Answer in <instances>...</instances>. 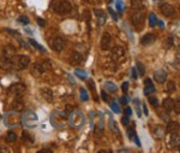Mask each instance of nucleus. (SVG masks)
Listing matches in <instances>:
<instances>
[{"label": "nucleus", "instance_id": "nucleus-1", "mask_svg": "<svg viewBox=\"0 0 180 153\" xmlns=\"http://www.w3.org/2000/svg\"><path fill=\"white\" fill-rule=\"evenodd\" d=\"M85 122V116L81 110H74L71 111L69 116V124L73 129H81Z\"/></svg>", "mask_w": 180, "mask_h": 153}, {"label": "nucleus", "instance_id": "nucleus-2", "mask_svg": "<svg viewBox=\"0 0 180 153\" xmlns=\"http://www.w3.org/2000/svg\"><path fill=\"white\" fill-rule=\"evenodd\" d=\"M131 23L136 29H140L144 24L145 19V7L144 9H136L131 12Z\"/></svg>", "mask_w": 180, "mask_h": 153}, {"label": "nucleus", "instance_id": "nucleus-3", "mask_svg": "<svg viewBox=\"0 0 180 153\" xmlns=\"http://www.w3.org/2000/svg\"><path fill=\"white\" fill-rule=\"evenodd\" d=\"M21 124H23L25 128H35L37 125V116L34 111H27L23 116L21 117Z\"/></svg>", "mask_w": 180, "mask_h": 153}, {"label": "nucleus", "instance_id": "nucleus-4", "mask_svg": "<svg viewBox=\"0 0 180 153\" xmlns=\"http://www.w3.org/2000/svg\"><path fill=\"white\" fill-rule=\"evenodd\" d=\"M11 60H12V69L15 70H23L30 64V58L25 54L15 56L11 58Z\"/></svg>", "mask_w": 180, "mask_h": 153}, {"label": "nucleus", "instance_id": "nucleus-5", "mask_svg": "<svg viewBox=\"0 0 180 153\" xmlns=\"http://www.w3.org/2000/svg\"><path fill=\"white\" fill-rule=\"evenodd\" d=\"M4 123L6 127H16L21 124V114L19 112L16 111H9L4 116Z\"/></svg>", "mask_w": 180, "mask_h": 153}, {"label": "nucleus", "instance_id": "nucleus-6", "mask_svg": "<svg viewBox=\"0 0 180 153\" xmlns=\"http://www.w3.org/2000/svg\"><path fill=\"white\" fill-rule=\"evenodd\" d=\"M53 10L57 12L58 15L65 16L67 14H70L72 10V5L67 0H62V1H54L53 3Z\"/></svg>", "mask_w": 180, "mask_h": 153}, {"label": "nucleus", "instance_id": "nucleus-7", "mask_svg": "<svg viewBox=\"0 0 180 153\" xmlns=\"http://www.w3.org/2000/svg\"><path fill=\"white\" fill-rule=\"evenodd\" d=\"M50 68V63L48 60H43V61H37L34 63L31 66V72L36 77H40L42 74L46 72V70H48Z\"/></svg>", "mask_w": 180, "mask_h": 153}, {"label": "nucleus", "instance_id": "nucleus-8", "mask_svg": "<svg viewBox=\"0 0 180 153\" xmlns=\"http://www.w3.org/2000/svg\"><path fill=\"white\" fill-rule=\"evenodd\" d=\"M25 91H27V87H25L24 83H21V82L13 83L12 86H10V88H9V93L12 94V95H16V97L22 95Z\"/></svg>", "mask_w": 180, "mask_h": 153}, {"label": "nucleus", "instance_id": "nucleus-9", "mask_svg": "<svg viewBox=\"0 0 180 153\" xmlns=\"http://www.w3.org/2000/svg\"><path fill=\"white\" fill-rule=\"evenodd\" d=\"M160 11H161V14L166 17H171L175 14V9L173 5L168 4V3H161L160 4Z\"/></svg>", "mask_w": 180, "mask_h": 153}, {"label": "nucleus", "instance_id": "nucleus-10", "mask_svg": "<svg viewBox=\"0 0 180 153\" xmlns=\"http://www.w3.org/2000/svg\"><path fill=\"white\" fill-rule=\"evenodd\" d=\"M69 63L73 66H78L83 63V56L79 52H77V51H73L69 57Z\"/></svg>", "mask_w": 180, "mask_h": 153}, {"label": "nucleus", "instance_id": "nucleus-11", "mask_svg": "<svg viewBox=\"0 0 180 153\" xmlns=\"http://www.w3.org/2000/svg\"><path fill=\"white\" fill-rule=\"evenodd\" d=\"M124 56H125V49H124V47H121V46H115V47L112 49L111 58H112L113 61H118V60L121 59Z\"/></svg>", "mask_w": 180, "mask_h": 153}, {"label": "nucleus", "instance_id": "nucleus-12", "mask_svg": "<svg viewBox=\"0 0 180 153\" xmlns=\"http://www.w3.org/2000/svg\"><path fill=\"white\" fill-rule=\"evenodd\" d=\"M66 47V41L62 39V37H55L52 41V48L57 52H61L64 51V48Z\"/></svg>", "mask_w": 180, "mask_h": 153}, {"label": "nucleus", "instance_id": "nucleus-13", "mask_svg": "<svg viewBox=\"0 0 180 153\" xmlns=\"http://www.w3.org/2000/svg\"><path fill=\"white\" fill-rule=\"evenodd\" d=\"M157 40V36L155 34H152V33H147L142 39H140V44H142L143 46H150L152 45L154 42H155Z\"/></svg>", "mask_w": 180, "mask_h": 153}, {"label": "nucleus", "instance_id": "nucleus-14", "mask_svg": "<svg viewBox=\"0 0 180 153\" xmlns=\"http://www.w3.org/2000/svg\"><path fill=\"white\" fill-rule=\"evenodd\" d=\"M94 12H95V16L97 18V25H100V27L105 25V23L107 21V14L106 12L103 10H100V9H95Z\"/></svg>", "mask_w": 180, "mask_h": 153}, {"label": "nucleus", "instance_id": "nucleus-15", "mask_svg": "<svg viewBox=\"0 0 180 153\" xmlns=\"http://www.w3.org/2000/svg\"><path fill=\"white\" fill-rule=\"evenodd\" d=\"M111 41H112V37L108 33H105L101 37V42H100V47L102 51H107L111 46Z\"/></svg>", "mask_w": 180, "mask_h": 153}, {"label": "nucleus", "instance_id": "nucleus-16", "mask_svg": "<svg viewBox=\"0 0 180 153\" xmlns=\"http://www.w3.org/2000/svg\"><path fill=\"white\" fill-rule=\"evenodd\" d=\"M144 84H145V88H144V94L145 95H151L156 92V88H155V86H154L151 79L147 77L145 81H144Z\"/></svg>", "mask_w": 180, "mask_h": 153}, {"label": "nucleus", "instance_id": "nucleus-17", "mask_svg": "<svg viewBox=\"0 0 180 153\" xmlns=\"http://www.w3.org/2000/svg\"><path fill=\"white\" fill-rule=\"evenodd\" d=\"M152 135H154V137H155V139L161 140L166 135V129L163 128L162 125H155L152 128Z\"/></svg>", "mask_w": 180, "mask_h": 153}, {"label": "nucleus", "instance_id": "nucleus-18", "mask_svg": "<svg viewBox=\"0 0 180 153\" xmlns=\"http://www.w3.org/2000/svg\"><path fill=\"white\" fill-rule=\"evenodd\" d=\"M17 53V49L13 45H6L3 49V56L7 57V58H12V57H15Z\"/></svg>", "mask_w": 180, "mask_h": 153}, {"label": "nucleus", "instance_id": "nucleus-19", "mask_svg": "<svg viewBox=\"0 0 180 153\" xmlns=\"http://www.w3.org/2000/svg\"><path fill=\"white\" fill-rule=\"evenodd\" d=\"M166 79H167V72L164 70L160 69V70L154 72V80H155L157 83H164Z\"/></svg>", "mask_w": 180, "mask_h": 153}, {"label": "nucleus", "instance_id": "nucleus-20", "mask_svg": "<svg viewBox=\"0 0 180 153\" xmlns=\"http://www.w3.org/2000/svg\"><path fill=\"white\" fill-rule=\"evenodd\" d=\"M0 69L3 70H11L12 69V60L5 56L0 57Z\"/></svg>", "mask_w": 180, "mask_h": 153}, {"label": "nucleus", "instance_id": "nucleus-21", "mask_svg": "<svg viewBox=\"0 0 180 153\" xmlns=\"http://www.w3.org/2000/svg\"><path fill=\"white\" fill-rule=\"evenodd\" d=\"M22 141H23L25 145L30 146L31 144H34V141H35V137H34V135H33V134L28 133L27 130H24V132H22Z\"/></svg>", "mask_w": 180, "mask_h": 153}, {"label": "nucleus", "instance_id": "nucleus-22", "mask_svg": "<svg viewBox=\"0 0 180 153\" xmlns=\"http://www.w3.org/2000/svg\"><path fill=\"white\" fill-rule=\"evenodd\" d=\"M168 145L169 147L172 148H178L179 145H180V137H179V133H174V134H171L169 136V141H168Z\"/></svg>", "mask_w": 180, "mask_h": 153}, {"label": "nucleus", "instance_id": "nucleus-23", "mask_svg": "<svg viewBox=\"0 0 180 153\" xmlns=\"http://www.w3.org/2000/svg\"><path fill=\"white\" fill-rule=\"evenodd\" d=\"M166 132L168 134L179 133V123L175 122V121H172V122L168 121V124H167V127H166Z\"/></svg>", "mask_w": 180, "mask_h": 153}, {"label": "nucleus", "instance_id": "nucleus-24", "mask_svg": "<svg viewBox=\"0 0 180 153\" xmlns=\"http://www.w3.org/2000/svg\"><path fill=\"white\" fill-rule=\"evenodd\" d=\"M174 104H175V100L174 99H172V98H166L163 100V103H162V106H163V109L167 112H169V111H172L174 109Z\"/></svg>", "mask_w": 180, "mask_h": 153}, {"label": "nucleus", "instance_id": "nucleus-25", "mask_svg": "<svg viewBox=\"0 0 180 153\" xmlns=\"http://www.w3.org/2000/svg\"><path fill=\"white\" fill-rule=\"evenodd\" d=\"M40 93H41L42 98L46 101H49V103H50V101L53 100V92H52V89H50V88H42L40 91Z\"/></svg>", "mask_w": 180, "mask_h": 153}, {"label": "nucleus", "instance_id": "nucleus-26", "mask_svg": "<svg viewBox=\"0 0 180 153\" xmlns=\"http://www.w3.org/2000/svg\"><path fill=\"white\" fill-rule=\"evenodd\" d=\"M108 128H109V130L113 133V134H115V135H119L120 134V132H119V128H118V124H117V122H115L112 117L109 118V123H108Z\"/></svg>", "mask_w": 180, "mask_h": 153}, {"label": "nucleus", "instance_id": "nucleus-27", "mask_svg": "<svg viewBox=\"0 0 180 153\" xmlns=\"http://www.w3.org/2000/svg\"><path fill=\"white\" fill-rule=\"evenodd\" d=\"M131 7L133 10H136V9H144L145 7V3H144V0H131Z\"/></svg>", "mask_w": 180, "mask_h": 153}, {"label": "nucleus", "instance_id": "nucleus-28", "mask_svg": "<svg viewBox=\"0 0 180 153\" xmlns=\"http://www.w3.org/2000/svg\"><path fill=\"white\" fill-rule=\"evenodd\" d=\"M105 87H106V89H107L109 93H115V92L118 91L117 84L113 83V82H111V81H106V82H105Z\"/></svg>", "mask_w": 180, "mask_h": 153}, {"label": "nucleus", "instance_id": "nucleus-29", "mask_svg": "<svg viewBox=\"0 0 180 153\" xmlns=\"http://www.w3.org/2000/svg\"><path fill=\"white\" fill-rule=\"evenodd\" d=\"M6 141L9 142V144H12V142H15L16 140H17V134L15 133V132H12V130H10L7 134H6Z\"/></svg>", "mask_w": 180, "mask_h": 153}, {"label": "nucleus", "instance_id": "nucleus-30", "mask_svg": "<svg viewBox=\"0 0 180 153\" xmlns=\"http://www.w3.org/2000/svg\"><path fill=\"white\" fill-rule=\"evenodd\" d=\"M136 70L138 71L139 76H144L145 75V66L142 61H137L136 63Z\"/></svg>", "mask_w": 180, "mask_h": 153}, {"label": "nucleus", "instance_id": "nucleus-31", "mask_svg": "<svg viewBox=\"0 0 180 153\" xmlns=\"http://www.w3.org/2000/svg\"><path fill=\"white\" fill-rule=\"evenodd\" d=\"M175 89H176V84H175L174 81L167 82V86H166V92L167 93H173V92H175Z\"/></svg>", "mask_w": 180, "mask_h": 153}, {"label": "nucleus", "instance_id": "nucleus-32", "mask_svg": "<svg viewBox=\"0 0 180 153\" xmlns=\"http://www.w3.org/2000/svg\"><path fill=\"white\" fill-rule=\"evenodd\" d=\"M157 112H159V116L161 117V119H163V121H166V122H168V121H169V114L167 113V111H166L164 109L159 110Z\"/></svg>", "mask_w": 180, "mask_h": 153}, {"label": "nucleus", "instance_id": "nucleus-33", "mask_svg": "<svg viewBox=\"0 0 180 153\" xmlns=\"http://www.w3.org/2000/svg\"><path fill=\"white\" fill-rule=\"evenodd\" d=\"M157 21L159 19H157V17H156L155 14H150L149 15V25H150V27H155Z\"/></svg>", "mask_w": 180, "mask_h": 153}, {"label": "nucleus", "instance_id": "nucleus-34", "mask_svg": "<svg viewBox=\"0 0 180 153\" xmlns=\"http://www.w3.org/2000/svg\"><path fill=\"white\" fill-rule=\"evenodd\" d=\"M29 44L31 45V46H34L36 49H38V51H41V52H46V49L43 48V46H41L40 44H37L35 40H33V39H30L29 40Z\"/></svg>", "mask_w": 180, "mask_h": 153}, {"label": "nucleus", "instance_id": "nucleus-35", "mask_svg": "<svg viewBox=\"0 0 180 153\" xmlns=\"http://www.w3.org/2000/svg\"><path fill=\"white\" fill-rule=\"evenodd\" d=\"M13 106H15V107H16V110L18 111V110L23 109L24 104H23V101H22L19 98H17V99H15V100H13Z\"/></svg>", "mask_w": 180, "mask_h": 153}, {"label": "nucleus", "instance_id": "nucleus-36", "mask_svg": "<svg viewBox=\"0 0 180 153\" xmlns=\"http://www.w3.org/2000/svg\"><path fill=\"white\" fill-rule=\"evenodd\" d=\"M74 75L78 76L81 80H85V79H86V72L83 71V70H81V69H77V70L74 71Z\"/></svg>", "mask_w": 180, "mask_h": 153}, {"label": "nucleus", "instance_id": "nucleus-37", "mask_svg": "<svg viewBox=\"0 0 180 153\" xmlns=\"http://www.w3.org/2000/svg\"><path fill=\"white\" fill-rule=\"evenodd\" d=\"M111 107H112L113 112H115V113H120L121 112V109L119 107L117 101H112V103H111Z\"/></svg>", "mask_w": 180, "mask_h": 153}, {"label": "nucleus", "instance_id": "nucleus-38", "mask_svg": "<svg viewBox=\"0 0 180 153\" xmlns=\"http://www.w3.org/2000/svg\"><path fill=\"white\" fill-rule=\"evenodd\" d=\"M149 103L154 106V107H157L159 106V100H157V98H155V97H149Z\"/></svg>", "mask_w": 180, "mask_h": 153}, {"label": "nucleus", "instance_id": "nucleus-39", "mask_svg": "<svg viewBox=\"0 0 180 153\" xmlns=\"http://www.w3.org/2000/svg\"><path fill=\"white\" fill-rule=\"evenodd\" d=\"M89 99V95H88V93H86V91L84 88H82L81 89V100L82 101H86Z\"/></svg>", "mask_w": 180, "mask_h": 153}, {"label": "nucleus", "instance_id": "nucleus-40", "mask_svg": "<svg viewBox=\"0 0 180 153\" xmlns=\"http://www.w3.org/2000/svg\"><path fill=\"white\" fill-rule=\"evenodd\" d=\"M18 22L21 24H29V18L27 16H21V17H18Z\"/></svg>", "mask_w": 180, "mask_h": 153}, {"label": "nucleus", "instance_id": "nucleus-41", "mask_svg": "<svg viewBox=\"0 0 180 153\" xmlns=\"http://www.w3.org/2000/svg\"><path fill=\"white\" fill-rule=\"evenodd\" d=\"M117 10H118L119 14H121V12L124 11V3L121 1V0H118L117 1Z\"/></svg>", "mask_w": 180, "mask_h": 153}, {"label": "nucleus", "instance_id": "nucleus-42", "mask_svg": "<svg viewBox=\"0 0 180 153\" xmlns=\"http://www.w3.org/2000/svg\"><path fill=\"white\" fill-rule=\"evenodd\" d=\"M108 14L112 16V18H113V21H115V22H117L118 21V16H117V14H115V11L113 10V9H108Z\"/></svg>", "mask_w": 180, "mask_h": 153}, {"label": "nucleus", "instance_id": "nucleus-43", "mask_svg": "<svg viewBox=\"0 0 180 153\" xmlns=\"http://www.w3.org/2000/svg\"><path fill=\"white\" fill-rule=\"evenodd\" d=\"M126 135H127V137H128V139H133V136L136 135V132H135V129H133V128L128 129V130L126 132Z\"/></svg>", "mask_w": 180, "mask_h": 153}, {"label": "nucleus", "instance_id": "nucleus-44", "mask_svg": "<svg viewBox=\"0 0 180 153\" xmlns=\"http://www.w3.org/2000/svg\"><path fill=\"white\" fill-rule=\"evenodd\" d=\"M121 123L124 124V125H128V124H130V118H128V116H127V114H126V116H124L123 118H121Z\"/></svg>", "mask_w": 180, "mask_h": 153}, {"label": "nucleus", "instance_id": "nucleus-45", "mask_svg": "<svg viewBox=\"0 0 180 153\" xmlns=\"http://www.w3.org/2000/svg\"><path fill=\"white\" fill-rule=\"evenodd\" d=\"M172 45H173V37H168V39H167V42H164V47L169 48Z\"/></svg>", "mask_w": 180, "mask_h": 153}, {"label": "nucleus", "instance_id": "nucleus-46", "mask_svg": "<svg viewBox=\"0 0 180 153\" xmlns=\"http://www.w3.org/2000/svg\"><path fill=\"white\" fill-rule=\"evenodd\" d=\"M173 110H175V112L179 114L180 113V100H176L175 101V104H174V109Z\"/></svg>", "mask_w": 180, "mask_h": 153}, {"label": "nucleus", "instance_id": "nucleus-47", "mask_svg": "<svg viewBox=\"0 0 180 153\" xmlns=\"http://www.w3.org/2000/svg\"><path fill=\"white\" fill-rule=\"evenodd\" d=\"M101 97H102V99H103V101H106V103H107V101L109 100V97L107 95V93L103 91V89H102V91H101Z\"/></svg>", "mask_w": 180, "mask_h": 153}, {"label": "nucleus", "instance_id": "nucleus-48", "mask_svg": "<svg viewBox=\"0 0 180 153\" xmlns=\"http://www.w3.org/2000/svg\"><path fill=\"white\" fill-rule=\"evenodd\" d=\"M128 101H130V99H128V97H127V95H124V97L120 99V103H121L123 105H127Z\"/></svg>", "mask_w": 180, "mask_h": 153}, {"label": "nucleus", "instance_id": "nucleus-49", "mask_svg": "<svg viewBox=\"0 0 180 153\" xmlns=\"http://www.w3.org/2000/svg\"><path fill=\"white\" fill-rule=\"evenodd\" d=\"M133 103L137 105V114H138V117H140V114H142V113H140V107H139V105H138V104H139V100H138V99H135Z\"/></svg>", "mask_w": 180, "mask_h": 153}, {"label": "nucleus", "instance_id": "nucleus-50", "mask_svg": "<svg viewBox=\"0 0 180 153\" xmlns=\"http://www.w3.org/2000/svg\"><path fill=\"white\" fill-rule=\"evenodd\" d=\"M121 91L124 93H127V91H128V82H124L121 84Z\"/></svg>", "mask_w": 180, "mask_h": 153}, {"label": "nucleus", "instance_id": "nucleus-51", "mask_svg": "<svg viewBox=\"0 0 180 153\" xmlns=\"http://www.w3.org/2000/svg\"><path fill=\"white\" fill-rule=\"evenodd\" d=\"M131 76H132V79H133V80H137L138 75H137V70H136V68H133V69L131 70Z\"/></svg>", "mask_w": 180, "mask_h": 153}, {"label": "nucleus", "instance_id": "nucleus-52", "mask_svg": "<svg viewBox=\"0 0 180 153\" xmlns=\"http://www.w3.org/2000/svg\"><path fill=\"white\" fill-rule=\"evenodd\" d=\"M37 23H38V25H41V27H45V25H46L45 19H42V18H40V17L37 18Z\"/></svg>", "mask_w": 180, "mask_h": 153}, {"label": "nucleus", "instance_id": "nucleus-53", "mask_svg": "<svg viewBox=\"0 0 180 153\" xmlns=\"http://www.w3.org/2000/svg\"><path fill=\"white\" fill-rule=\"evenodd\" d=\"M125 113L127 114V116H131V114H132V110H131L130 107H128V106H127V107L125 109Z\"/></svg>", "mask_w": 180, "mask_h": 153}, {"label": "nucleus", "instance_id": "nucleus-54", "mask_svg": "<svg viewBox=\"0 0 180 153\" xmlns=\"http://www.w3.org/2000/svg\"><path fill=\"white\" fill-rule=\"evenodd\" d=\"M133 139H135V142L137 144V146H138V147H140V141H139L138 136H137V135H135V136H133Z\"/></svg>", "mask_w": 180, "mask_h": 153}, {"label": "nucleus", "instance_id": "nucleus-55", "mask_svg": "<svg viewBox=\"0 0 180 153\" xmlns=\"http://www.w3.org/2000/svg\"><path fill=\"white\" fill-rule=\"evenodd\" d=\"M143 110H144V113L148 116V113H149V111H148V109H147V104H143Z\"/></svg>", "mask_w": 180, "mask_h": 153}, {"label": "nucleus", "instance_id": "nucleus-56", "mask_svg": "<svg viewBox=\"0 0 180 153\" xmlns=\"http://www.w3.org/2000/svg\"><path fill=\"white\" fill-rule=\"evenodd\" d=\"M40 152H47V153H50V152H52V149H48V148H42Z\"/></svg>", "mask_w": 180, "mask_h": 153}, {"label": "nucleus", "instance_id": "nucleus-57", "mask_svg": "<svg viewBox=\"0 0 180 153\" xmlns=\"http://www.w3.org/2000/svg\"><path fill=\"white\" fill-rule=\"evenodd\" d=\"M66 111H67V112H69V111H70V112H71V111H73L72 106H66Z\"/></svg>", "mask_w": 180, "mask_h": 153}, {"label": "nucleus", "instance_id": "nucleus-58", "mask_svg": "<svg viewBox=\"0 0 180 153\" xmlns=\"http://www.w3.org/2000/svg\"><path fill=\"white\" fill-rule=\"evenodd\" d=\"M161 1H162V0H152L154 4H161Z\"/></svg>", "mask_w": 180, "mask_h": 153}, {"label": "nucleus", "instance_id": "nucleus-59", "mask_svg": "<svg viewBox=\"0 0 180 153\" xmlns=\"http://www.w3.org/2000/svg\"><path fill=\"white\" fill-rule=\"evenodd\" d=\"M85 1H86V3H90V4H94V3H95L94 0H85Z\"/></svg>", "mask_w": 180, "mask_h": 153}, {"label": "nucleus", "instance_id": "nucleus-60", "mask_svg": "<svg viewBox=\"0 0 180 153\" xmlns=\"http://www.w3.org/2000/svg\"><path fill=\"white\" fill-rule=\"evenodd\" d=\"M119 152H128V149H120Z\"/></svg>", "mask_w": 180, "mask_h": 153}, {"label": "nucleus", "instance_id": "nucleus-61", "mask_svg": "<svg viewBox=\"0 0 180 153\" xmlns=\"http://www.w3.org/2000/svg\"><path fill=\"white\" fill-rule=\"evenodd\" d=\"M106 1H107V3H112V1H113V0H106Z\"/></svg>", "mask_w": 180, "mask_h": 153}]
</instances>
